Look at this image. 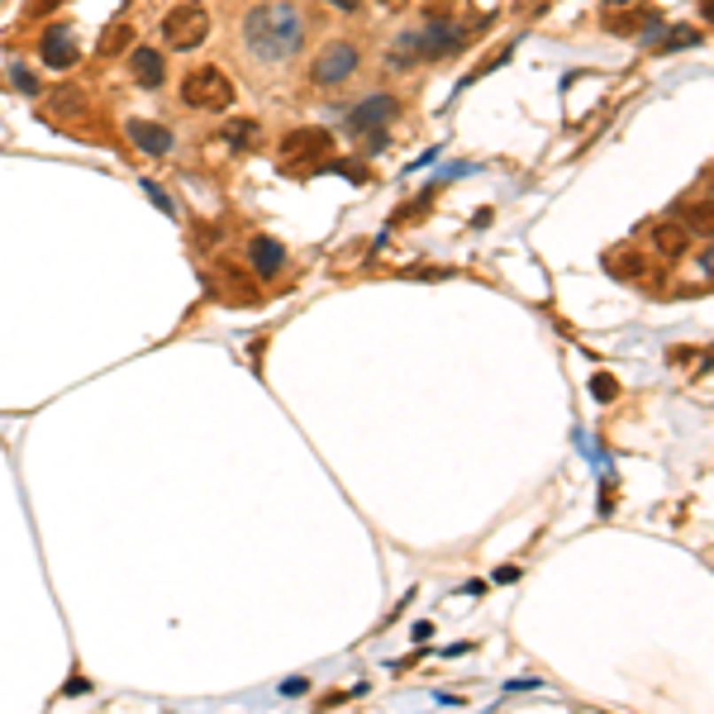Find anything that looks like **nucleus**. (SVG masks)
<instances>
[{
  "label": "nucleus",
  "instance_id": "2eb2a0df",
  "mask_svg": "<svg viewBox=\"0 0 714 714\" xmlns=\"http://www.w3.org/2000/svg\"><path fill=\"white\" fill-rule=\"evenodd\" d=\"M124 48H134V24H124V19L105 24V34H100L96 53H100V58H120Z\"/></svg>",
  "mask_w": 714,
  "mask_h": 714
},
{
  "label": "nucleus",
  "instance_id": "f257e3e1",
  "mask_svg": "<svg viewBox=\"0 0 714 714\" xmlns=\"http://www.w3.org/2000/svg\"><path fill=\"white\" fill-rule=\"evenodd\" d=\"M244 43L258 62H286V58L300 53L305 24L291 5H258L244 19Z\"/></svg>",
  "mask_w": 714,
  "mask_h": 714
},
{
  "label": "nucleus",
  "instance_id": "b1692460",
  "mask_svg": "<svg viewBox=\"0 0 714 714\" xmlns=\"http://www.w3.org/2000/svg\"><path fill=\"white\" fill-rule=\"evenodd\" d=\"M381 5H386V10H405L410 0H381Z\"/></svg>",
  "mask_w": 714,
  "mask_h": 714
},
{
  "label": "nucleus",
  "instance_id": "9b49d317",
  "mask_svg": "<svg viewBox=\"0 0 714 714\" xmlns=\"http://www.w3.org/2000/svg\"><path fill=\"white\" fill-rule=\"evenodd\" d=\"M214 276H220V296L224 300H238V305H252V300H258V286H248V272H244V267H234V262H220V272H214Z\"/></svg>",
  "mask_w": 714,
  "mask_h": 714
},
{
  "label": "nucleus",
  "instance_id": "20e7f679",
  "mask_svg": "<svg viewBox=\"0 0 714 714\" xmlns=\"http://www.w3.org/2000/svg\"><path fill=\"white\" fill-rule=\"evenodd\" d=\"M395 114H400V100H395V96H372V100H362V105L348 114V129L353 134H372V148H381V144H386V134H381V129H391Z\"/></svg>",
  "mask_w": 714,
  "mask_h": 714
},
{
  "label": "nucleus",
  "instance_id": "dca6fc26",
  "mask_svg": "<svg viewBox=\"0 0 714 714\" xmlns=\"http://www.w3.org/2000/svg\"><path fill=\"white\" fill-rule=\"evenodd\" d=\"M224 138H229L234 148H252V144H258V120H234V124L224 129Z\"/></svg>",
  "mask_w": 714,
  "mask_h": 714
},
{
  "label": "nucleus",
  "instance_id": "0eeeda50",
  "mask_svg": "<svg viewBox=\"0 0 714 714\" xmlns=\"http://www.w3.org/2000/svg\"><path fill=\"white\" fill-rule=\"evenodd\" d=\"M129 67H134V81L144 86V91H162V81H167V58H162L158 48H134Z\"/></svg>",
  "mask_w": 714,
  "mask_h": 714
},
{
  "label": "nucleus",
  "instance_id": "4468645a",
  "mask_svg": "<svg viewBox=\"0 0 714 714\" xmlns=\"http://www.w3.org/2000/svg\"><path fill=\"white\" fill-rule=\"evenodd\" d=\"M248 252H252V267H258V276H276V267H282V244H276V238H267V234H258L248 244Z\"/></svg>",
  "mask_w": 714,
  "mask_h": 714
},
{
  "label": "nucleus",
  "instance_id": "412c9836",
  "mask_svg": "<svg viewBox=\"0 0 714 714\" xmlns=\"http://www.w3.org/2000/svg\"><path fill=\"white\" fill-rule=\"evenodd\" d=\"M10 81H15L24 96H38V81H34V72H24V67H10Z\"/></svg>",
  "mask_w": 714,
  "mask_h": 714
},
{
  "label": "nucleus",
  "instance_id": "ddd939ff",
  "mask_svg": "<svg viewBox=\"0 0 714 714\" xmlns=\"http://www.w3.org/2000/svg\"><path fill=\"white\" fill-rule=\"evenodd\" d=\"M639 29H662V19L653 10H615V15H605V34H639Z\"/></svg>",
  "mask_w": 714,
  "mask_h": 714
},
{
  "label": "nucleus",
  "instance_id": "39448f33",
  "mask_svg": "<svg viewBox=\"0 0 714 714\" xmlns=\"http://www.w3.org/2000/svg\"><path fill=\"white\" fill-rule=\"evenodd\" d=\"M357 62H362V53H357L353 43H329L324 53H314V62H310V81L314 86H338V81H348V76L357 72Z\"/></svg>",
  "mask_w": 714,
  "mask_h": 714
},
{
  "label": "nucleus",
  "instance_id": "6ab92c4d",
  "mask_svg": "<svg viewBox=\"0 0 714 714\" xmlns=\"http://www.w3.org/2000/svg\"><path fill=\"white\" fill-rule=\"evenodd\" d=\"M58 5H62V0H24V15H29V19H43V15H53Z\"/></svg>",
  "mask_w": 714,
  "mask_h": 714
},
{
  "label": "nucleus",
  "instance_id": "9d476101",
  "mask_svg": "<svg viewBox=\"0 0 714 714\" xmlns=\"http://www.w3.org/2000/svg\"><path fill=\"white\" fill-rule=\"evenodd\" d=\"M129 129V138L144 152H152V158H162V152H172V129H162V124H152V120H129L124 124Z\"/></svg>",
  "mask_w": 714,
  "mask_h": 714
},
{
  "label": "nucleus",
  "instance_id": "6e6552de",
  "mask_svg": "<svg viewBox=\"0 0 714 714\" xmlns=\"http://www.w3.org/2000/svg\"><path fill=\"white\" fill-rule=\"evenodd\" d=\"M695 238H691V229H686L681 220H662L653 224V248H657V258H667V262H677L686 258V248H691Z\"/></svg>",
  "mask_w": 714,
  "mask_h": 714
},
{
  "label": "nucleus",
  "instance_id": "423d86ee",
  "mask_svg": "<svg viewBox=\"0 0 714 714\" xmlns=\"http://www.w3.org/2000/svg\"><path fill=\"white\" fill-rule=\"evenodd\" d=\"M334 148V134L329 129H291L282 138V158L291 162V167H300V162H314L320 152Z\"/></svg>",
  "mask_w": 714,
  "mask_h": 714
},
{
  "label": "nucleus",
  "instance_id": "aec40b11",
  "mask_svg": "<svg viewBox=\"0 0 714 714\" xmlns=\"http://www.w3.org/2000/svg\"><path fill=\"white\" fill-rule=\"evenodd\" d=\"M686 220L700 224V229H710V200H695V206H686ZM686 224V229H691Z\"/></svg>",
  "mask_w": 714,
  "mask_h": 714
},
{
  "label": "nucleus",
  "instance_id": "a211bd4d",
  "mask_svg": "<svg viewBox=\"0 0 714 714\" xmlns=\"http://www.w3.org/2000/svg\"><path fill=\"white\" fill-rule=\"evenodd\" d=\"M591 391H595V400H615V395H619V381L609 376V372H601V376L591 381Z\"/></svg>",
  "mask_w": 714,
  "mask_h": 714
},
{
  "label": "nucleus",
  "instance_id": "f03ea898",
  "mask_svg": "<svg viewBox=\"0 0 714 714\" xmlns=\"http://www.w3.org/2000/svg\"><path fill=\"white\" fill-rule=\"evenodd\" d=\"M182 105L220 114V110L234 105V81H229L220 67H190L186 81H182Z\"/></svg>",
  "mask_w": 714,
  "mask_h": 714
},
{
  "label": "nucleus",
  "instance_id": "1a4fd4ad",
  "mask_svg": "<svg viewBox=\"0 0 714 714\" xmlns=\"http://www.w3.org/2000/svg\"><path fill=\"white\" fill-rule=\"evenodd\" d=\"M43 62H48V67H58V72L76 62V38H72L67 24H53V29L43 34Z\"/></svg>",
  "mask_w": 714,
  "mask_h": 714
},
{
  "label": "nucleus",
  "instance_id": "f3484780",
  "mask_svg": "<svg viewBox=\"0 0 714 714\" xmlns=\"http://www.w3.org/2000/svg\"><path fill=\"white\" fill-rule=\"evenodd\" d=\"M691 43H700V29L681 24V29H671L667 38H662V53H677V48H691Z\"/></svg>",
  "mask_w": 714,
  "mask_h": 714
},
{
  "label": "nucleus",
  "instance_id": "393cba45",
  "mask_svg": "<svg viewBox=\"0 0 714 714\" xmlns=\"http://www.w3.org/2000/svg\"><path fill=\"white\" fill-rule=\"evenodd\" d=\"M605 5H624V0H605Z\"/></svg>",
  "mask_w": 714,
  "mask_h": 714
},
{
  "label": "nucleus",
  "instance_id": "5701e85b",
  "mask_svg": "<svg viewBox=\"0 0 714 714\" xmlns=\"http://www.w3.org/2000/svg\"><path fill=\"white\" fill-rule=\"evenodd\" d=\"M329 5H338L343 15H357V5H362V0H329Z\"/></svg>",
  "mask_w": 714,
  "mask_h": 714
},
{
  "label": "nucleus",
  "instance_id": "f8f14e48",
  "mask_svg": "<svg viewBox=\"0 0 714 714\" xmlns=\"http://www.w3.org/2000/svg\"><path fill=\"white\" fill-rule=\"evenodd\" d=\"M605 272L619 276V282H643L648 258H643V252H633V248H615V252H605Z\"/></svg>",
  "mask_w": 714,
  "mask_h": 714
},
{
  "label": "nucleus",
  "instance_id": "4be33fe9",
  "mask_svg": "<svg viewBox=\"0 0 714 714\" xmlns=\"http://www.w3.org/2000/svg\"><path fill=\"white\" fill-rule=\"evenodd\" d=\"M144 190H148V196H152V200H158V206H162V210H167V214H176V206H172V200H167V196H162V190H158V186H152V182H148Z\"/></svg>",
  "mask_w": 714,
  "mask_h": 714
},
{
  "label": "nucleus",
  "instance_id": "7ed1b4c3",
  "mask_svg": "<svg viewBox=\"0 0 714 714\" xmlns=\"http://www.w3.org/2000/svg\"><path fill=\"white\" fill-rule=\"evenodd\" d=\"M210 34V10L200 5V0H186V5H176L167 19H162V38H167L172 48H200Z\"/></svg>",
  "mask_w": 714,
  "mask_h": 714
}]
</instances>
